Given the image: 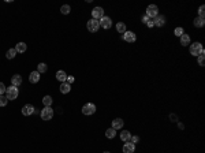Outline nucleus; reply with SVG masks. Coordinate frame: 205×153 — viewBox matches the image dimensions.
<instances>
[{
  "label": "nucleus",
  "mask_w": 205,
  "mask_h": 153,
  "mask_svg": "<svg viewBox=\"0 0 205 153\" xmlns=\"http://www.w3.org/2000/svg\"><path fill=\"white\" fill-rule=\"evenodd\" d=\"M40 116H41V119L43 120H51L53 117V109L51 107H44L43 109H41V112H40Z\"/></svg>",
  "instance_id": "f03ea898"
},
{
  "label": "nucleus",
  "mask_w": 205,
  "mask_h": 153,
  "mask_svg": "<svg viewBox=\"0 0 205 153\" xmlns=\"http://www.w3.org/2000/svg\"><path fill=\"white\" fill-rule=\"evenodd\" d=\"M146 26H148V28H153V26H155V22H153V19H149V22L146 23Z\"/></svg>",
  "instance_id": "e433bc0d"
},
{
  "label": "nucleus",
  "mask_w": 205,
  "mask_h": 153,
  "mask_svg": "<svg viewBox=\"0 0 205 153\" xmlns=\"http://www.w3.org/2000/svg\"><path fill=\"white\" fill-rule=\"evenodd\" d=\"M36 108L33 107L32 104H26V105H23L22 107V115H25V116H29V115H32L33 112H34Z\"/></svg>",
  "instance_id": "9d476101"
},
{
  "label": "nucleus",
  "mask_w": 205,
  "mask_h": 153,
  "mask_svg": "<svg viewBox=\"0 0 205 153\" xmlns=\"http://www.w3.org/2000/svg\"><path fill=\"white\" fill-rule=\"evenodd\" d=\"M56 79L60 82H66V79H67V74H66V71H63V70H59V71L56 73Z\"/></svg>",
  "instance_id": "a211bd4d"
},
{
  "label": "nucleus",
  "mask_w": 205,
  "mask_h": 153,
  "mask_svg": "<svg viewBox=\"0 0 205 153\" xmlns=\"http://www.w3.org/2000/svg\"><path fill=\"white\" fill-rule=\"evenodd\" d=\"M7 103H8L7 97L4 96V94H0V107H6V105H7Z\"/></svg>",
  "instance_id": "cd10ccee"
},
{
  "label": "nucleus",
  "mask_w": 205,
  "mask_h": 153,
  "mask_svg": "<svg viewBox=\"0 0 205 153\" xmlns=\"http://www.w3.org/2000/svg\"><path fill=\"white\" fill-rule=\"evenodd\" d=\"M99 22H100V28L105 29V30L107 29H111V26H112V21H111V18L110 17H105V15H104Z\"/></svg>",
  "instance_id": "6e6552de"
},
{
  "label": "nucleus",
  "mask_w": 205,
  "mask_h": 153,
  "mask_svg": "<svg viewBox=\"0 0 205 153\" xmlns=\"http://www.w3.org/2000/svg\"><path fill=\"white\" fill-rule=\"evenodd\" d=\"M198 14H200V18H204V15H205V7L204 6H200V8H198Z\"/></svg>",
  "instance_id": "c756f323"
},
{
  "label": "nucleus",
  "mask_w": 205,
  "mask_h": 153,
  "mask_svg": "<svg viewBox=\"0 0 205 153\" xmlns=\"http://www.w3.org/2000/svg\"><path fill=\"white\" fill-rule=\"evenodd\" d=\"M102 17H104V10H102V7H95L92 10V19L100 21Z\"/></svg>",
  "instance_id": "0eeeda50"
},
{
  "label": "nucleus",
  "mask_w": 205,
  "mask_h": 153,
  "mask_svg": "<svg viewBox=\"0 0 205 153\" xmlns=\"http://www.w3.org/2000/svg\"><path fill=\"white\" fill-rule=\"evenodd\" d=\"M124 122L120 119V117H116V119H113L112 120V128L113 130H120V128L123 127Z\"/></svg>",
  "instance_id": "f8f14e48"
},
{
  "label": "nucleus",
  "mask_w": 205,
  "mask_h": 153,
  "mask_svg": "<svg viewBox=\"0 0 205 153\" xmlns=\"http://www.w3.org/2000/svg\"><path fill=\"white\" fill-rule=\"evenodd\" d=\"M26 49H28V46H26L25 43H18L17 45H15V51H17V54L19 52V54H23V52H26Z\"/></svg>",
  "instance_id": "6ab92c4d"
},
{
  "label": "nucleus",
  "mask_w": 205,
  "mask_h": 153,
  "mask_svg": "<svg viewBox=\"0 0 205 153\" xmlns=\"http://www.w3.org/2000/svg\"><path fill=\"white\" fill-rule=\"evenodd\" d=\"M194 26L196 28H202V26L205 25V19L204 18H200V17H197V18H194Z\"/></svg>",
  "instance_id": "412c9836"
},
{
  "label": "nucleus",
  "mask_w": 205,
  "mask_h": 153,
  "mask_svg": "<svg viewBox=\"0 0 205 153\" xmlns=\"http://www.w3.org/2000/svg\"><path fill=\"white\" fill-rule=\"evenodd\" d=\"M189 51H190V55H193V56H200L201 54H204V48H202L201 43L191 44L190 48H189Z\"/></svg>",
  "instance_id": "f257e3e1"
},
{
  "label": "nucleus",
  "mask_w": 205,
  "mask_h": 153,
  "mask_svg": "<svg viewBox=\"0 0 205 153\" xmlns=\"http://www.w3.org/2000/svg\"><path fill=\"white\" fill-rule=\"evenodd\" d=\"M11 83H12V86H19L22 85V77L19 74H15L14 77H11Z\"/></svg>",
  "instance_id": "4468645a"
},
{
  "label": "nucleus",
  "mask_w": 205,
  "mask_h": 153,
  "mask_svg": "<svg viewBox=\"0 0 205 153\" xmlns=\"http://www.w3.org/2000/svg\"><path fill=\"white\" fill-rule=\"evenodd\" d=\"M183 28H175V30H174V34H175V36L177 37H180L182 36V34H183Z\"/></svg>",
  "instance_id": "c85d7f7f"
},
{
  "label": "nucleus",
  "mask_w": 205,
  "mask_h": 153,
  "mask_svg": "<svg viewBox=\"0 0 205 153\" xmlns=\"http://www.w3.org/2000/svg\"><path fill=\"white\" fill-rule=\"evenodd\" d=\"M6 89H7L6 85H4L3 82H0V94H4V93H6Z\"/></svg>",
  "instance_id": "473e14b6"
},
{
  "label": "nucleus",
  "mask_w": 205,
  "mask_h": 153,
  "mask_svg": "<svg viewBox=\"0 0 205 153\" xmlns=\"http://www.w3.org/2000/svg\"><path fill=\"white\" fill-rule=\"evenodd\" d=\"M130 138H131L130 131H127V130H123V131H120V139H122L123 142H130Z\"/></svg>",
  "instance_id": "f3484780"
},
{
  "label": "nucleus",
  "mask_w": 205,
  "mask_h": 153,
  "mask_svg": "<svg viewBox=\"0 0 205 153\" xmlns=\"http://www.w3.org/2000/svg\"><path fill=\"white\" fill-rule=\"evenodd\" d=\"M70 90H71V85H68L67 82H62V85H60V93L66 94V93H70Z\"/></svg>",
  "instance_id": "aec40b11"
},
{
  "label": "nucleus",
  "mask_w": 205,
  "mask_h": 153,
  "mask_svg": "<svg viewBox=\"0 0 205 153\" xmlns=\"http://www.w3.org/2000/svg\"><path fill=\"white\" fill-rule=\"evenodd\" d=\"M96 112V105L93 103H88L82 107V114L84 115H93Z\"/></svg>",
  "instance_id": "423d86ee"
},
{
  "label": "nucleus",
  "mask_w": 205,
  "mask_h": 153,
  "mask_svg": "<svg viewBox=\"0 0 205 153\" xmlns=\"http://www.w3.org/2000/svg\"><path fill=\"white\" fill-rule=\"evenodd\" d=\"M52 103H53L52 97H51V96H44V99H43L44 107H51V105H52Z\"/></svg>",
  "instance_id": "b1692460"
},
{
  "label": "nucleus",
  "mask_w": 205,
  "mask_h": 153,
  "mask_svg": "<svg viewBox=\"0 0 205 153\" xmlns=\"http://www.w3.org/2000/svg\"><path fill=\"white\" fill-rule=\"evenodd\" d=\"M104 153H110V152H104Z\"/></svg>",
  "instance_id": "4c0bfd02"
},
{
  "label": "nucleus",
  "mask_w": 205,
  "mask_h": 153,
  "mask_svg": "<svg viewBox=\"0 0 205 153\" xmlns=\"http://www.w3.org/2000/svg\"><path fill=\"white\" fill-rule=\"evenodd\" d=\"M66 81H67L68 85H71V83L74 82V77H73V75H67V79H66Z\"/></svg>",
  "instance_id": "f704fd0d"
},
{
  "label": "nucleus",
  "mask_w": 205,
  "mask_h": 153,
  "mask_svg": "<svg viewBox=\"0 0 205 153\" xmlns=\"http://www.w3.org/2000/svg\"><path fill=\"white\" fill-rule=\"evenodd\" d=\"M70 11H71V7L68 6V4H64V6H62V7H60V12H62V14H64V15L70 14Z\"/></svg>",
  "instance_id": "a878e982"
},
{
  "label": "nucleus",
  "mask_w": 205,
  "mask_h": 153,
  "mask_svg": "<svg viewBox=\"0 0 205 153\" xmlns=\"http://www.w3.org/2000/svg\"><path fill=\"white\" fill-rule=\"evenodd\" d=\"M149 19H150V18H149L148 15H142V17H141V22H142V23H148Z\"/></svg>",
  "instance_id": "72a5a7b5"
},
{
  "label": "nucleus",
  "mask_w": 205,
  "mask_h": 153,
  "mask_svg": "<svg viewBox=\"0 0 205 153\" xmlns=\"http://www.w3.org/2000/svg\"><path fill=\"white\" fill-rule=\"evenodd\" d=\"M130 142H131V144H134V145H135L137 142H140V137H138V135H133V137L130 138Z\"/></svg>",
  "instance_id": "7c9ffc66"
},
{
  "label": "nucleus",
  "mask_w": 205,
  "mask_h": 153,
  "mask_svg": "<svg viewBox=\"0 0 205 153\" xmlns=\"http://www.w3.org/2000/svg\"><path fill=\"white\" fill-rule=\"evenodd\" d=\"M115 135H116V130H113L112 127L107 128V131H105V137H107V138L112 139V138H115Z\"/></svg>",
  "instance_id": "4be33fe9"
},
{
  "label": "nucleus",
  "mask_w": 205,
  "mask_h": 153,
  "mask_svg": "<svg viewBox=\"0 0 205 153\" xmlns=\"http://www.w3.org/2000/svg\"><path fill=\"white\" fill-rule=\"evenodd\" d=\"M123 40L126 41V43L133 44V43H135V40H137V36H135V33H134V32H127V30H126V33L123 34Z\"/></svg>",
  "instance_id": "1a4fd4ad"
},
{
  "label": "nucleus",
  "mask_w": 205,
  "mask_h": 153,
  "mask_svg": "<svg viewBox=\"0 0 205 153\" xmlns=\"http://www.w3.org/2000/svg\"><path fill=\"white\" fill-rule=\"evenodd\" d=\"M47 70H48V66H47L45 63H40L39 66H37V71H39L40 74H43V73H45Z\"/></svg>",
  "instance_id": "bb28decb"
},
{
  "label": "nucleus",
  "mask_w": 205,
  "mask_h": 153,
  "mask_svg": "<svg viewBox=\"0 0 205 153\" xmlns=\"http://www.w3.org/2000/svg\"><path fill=\"white\" fill-rule=\"evenodd\" d=\"M197 57H198V64H200V66H204V64H205V62H204V54H201L200 56H197Z\"/></svg>",
  "instance_id": "2f4dec72"
},
{
  "label": "nucleus",
  "mask_w": 205,
  "mask_h": 153,
  "mask_svg": "<svg viewBox=\"0 0 205 153\" xmlns=\"http://www.w3.org/2000/svg\"><path fill=\"white\" fill-rule=\"evenodd\" d=\"M86 28H88V30L90 33H96L99 32L100 29V22L96 21V19H90V21H88V23H86Z\"/></svg>",
  "instance_id": "39448f33"
},
{
  "label": "nucleus",
  "mask_w": 205,
  "mask_h": 153,
  "mask_svg": "<svg viewBox=\"0 0 205 153\" xmlns=\"http://www.w3.org/2000/svg\"><path fill=\"white\" fill-rule=\"evenodd\" d=\"M116 30H118V33L124 34V33H126V25H124L123 22H118L116 23Z\"/></svg>",
  "instance_id": "5701e85b"
},
{
  "label": "nucleus",
  "mask_w": 205,
  "mask_h": 153,
  "mask_svg": "<svg viewBox=\"0 0 205 153\" xmlns=\"http://www.w3.org/2000/svg\"><path fill=\"white\" fill-rule=\"evenodd\" d=\"M170 119H171V122H178V116L177 115H174V114L170 115Z\"/></svg>",
  "instance_id": "c9c22d12"
},
{
  "label": "nucleus",
  "mask_w": 205,
  "mask_h": 153,
  "mask_svg": "<svg viewBox=\"0 0 205 153\" xmlns=\"http://www.w3.org/2000/svg\"><path fill=\"white\" fill-rule=\"evenodd\" d=\"M18 94H19V90H18L17 86H10V88L6 89V97H7V100H15L18 97Z\"/></svg>",
  "instance_id": "7ed1b4c3"
},
{
  "label": "nucleus",
  "mask_w": 205,
  "mask_h": 153,
  "mask_svg": "<svg viewBox=\"0 0 205 153\" xmlns=\"http://www.w3.org/2000/svg\"><path fill=\"white\" fill-rule=\"evenodd\" d=\"M180 45H183V46L190 45V36H189V34L183 33V34L180 36Z\"/></svg>",
  "instance_id": "dca6fc26"
},
{
  "label": "nucleus",
  "mask_w": 205,
  "mask_h": 153,
  "mask_svg": "<svg viewBox=\"0 0 205 153\" xmlns=\"http://www.w3.org/2000/svg\"><path fill=\"white\" fill-rule=\"evenodd\" d=\"M153 22H155V26L161 28V26L166 25V17H164V15H157V17L153 19Z\"/></svg>",
  "instance_id": "9b49d317"
},
{
  "label": "nucleus",
  "mask_w": 205,
  "mask_h": 153,
  "mask_svg": "<svg viewBox=\"0 0 205 153\" xmlns=\"http://www.w3.org/2000/svg\"><path fill=\"white\" fill-rule=\"evenodd\" d=\"M123 153H134L135 150V145L134 144H131V142H126L123 145Z\"/></svg>",
  "instance_id": "ddd939ff"
},
{
  "label": "nucleus",
  "mask_w": 205,
  "mask_h": 153,
  "mask_svg": "<svg viewBox=\"0 0 205 153\" xmlns=\"http://www.w3.org/2000/svg\"><path fill=\"white\" fill-rule=\"evenodd\" d=\"M15 55H17V51H15V48H11V49H8L7 52H6V57H7V59H14Z\"/></svg>",
  "instance_id": "393cba45"
},
{
  "label": "nucleus",
  "mask_w": 205,
  "mask_h": 153,
  "mask_svg": "<svg viewBox=\"0 0 205 153\" xmlns=\"http://www.w3.org/2000/svg\"><path fill=\"white\" fill-rule=\"evenodd\" d=\"M146 15H148L150 19H155L157 15H159V7L156 6V4H150V6H148V8H146Z\"/></svg>",
  "instance_id": "20e7f679"
},
{
  "label": "nucleus",
  "mask_w": 205,
  "mask_h": 153,
  "mask_svg": "<svg viewBox=\"0 0 205 153\" xmlns=\"http://www.w3.org/2000/svg\"><path fill=\"white\" fill-rule=\"evenodd\" d=\"M29 81L32 83H37L40 81V73L39 71H32L30 75H29Z\"/></svg>",
  "instance_id": "2eb2a0df"
}]
</instances>
